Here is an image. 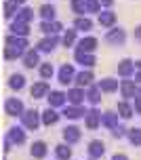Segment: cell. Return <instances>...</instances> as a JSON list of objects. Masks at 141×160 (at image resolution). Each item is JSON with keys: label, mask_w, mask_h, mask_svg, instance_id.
Wrapping results in <instances>:
<instances>
[{"label": "cell", "mask_w": 141, "mask_h": 160, "mask_svg": "<svg viewBox=\"0 0 141 160\" xmlns=\"http://www.w3.org/2000/svg\"><path fill=\"white\" fill-rule=\"evenodd\" d=\"M135 61H131V59H122L120 63H118V76H122V78H131L135 74Z\"/></svg>", "instance_id": "11"}, {"label": "cell", "mask_w": 141, "mask_h": 160, "mask_svg": "<svg viewBox=\"0 0 141 160\" xmlns=\"http://www.w3.org/2000/svg\"><path fill=\"white\" fill-rule=\"evenodd\" d=\"M93 80H95V76H93L91 70H82V72L76 74V80H74V82H76L80 88H84V87H91V84H93Z\"/></svg>", "instance_id": "13"}, {"label": "cell", "mask_w": 141, "mask_h": 160, "mask_svg": "<svg viewBox=\"0 0 141 160\" xmlns=\"http://www.w3.org/2000/svg\"><path fill=\"white\" fill-rule=\"evenodd\" d=\"M76 80V72H74V65L72 63H63L61 70H59V82H61L63 87H68L70 82Z\"/></svg>", "instance_id": "4"}, {"label": "cell", "mask_w": 141, "mask_h": 160, "mask_svg": "<svg viewBox=\"0 0 141 160\" xmlns=\"http://www.w3.org/2000/svg\"><path fill=\"white\" fill-rule=\"evenodd\" d=\"M72 8H74V13H86V0H72Z\"/></svg>", "instance_id": "40"}, {"label": "cell", "mask_w": 141, "mask_h": 160, "mask_svg": "<svg viewBox=\"0 0 141 160\" xmlns=\"http://www.w3.org/2000/svg\"><path fill=\"white\" fill-rule=\"evenodd\" d=\"M57 44H59V36H57V34H53V36H47V38L40 40L38 44H36V47H38L36 51H40V53H51Z\"/></svg>", "instance_id": "7"}, {"label": "cell", "mask_w": 141, "mask_h": 160, "mask_svg": "<svg viewBox=\"0 0 141 160\" xmlns=\"http://www.w3.org/2000/svg\"><path fill=\"white\" fill-rule=\"evenodd\" d=\"M74 28H76V30H80V32H88V30L93 28V21H91L88 17H76Z\"/></svg>", "instance_id": "33"}, {"label": "cell", "mask_w": 141, "mask_h": 160, "mask_svg": "<svg viewBox=\"0 0 141 160\" xmlns=\"http://www.w3.org/2000/svg\"><path fill=\"white\" fill-rule=\"evenodd\" d=\"M4 112L8 114V116H23L25 108H23V101L21 99H17V97H8L7 101H4Z\"/></svg>", "instance_id": "2"}, {"label": "cell", "mask_w": 141, "mask_h": 160, "mask_svg": "<svg viewBox=\"0 0 141 160\" xmlns=\"http://www.w3.org/2000/svg\"><path fill=\"white\" fill-rule=\"evenodd\" d=\"M28 51H23V48H19V47H11V44H7L4 47V57L7 59H17V57H23Z\"/></svg>", "instance_id": "30"}, {"label": "cell", "mask_w": 141, "mask_h": 160, "mask_svg": "<svg viewBox=\"0 0 141 160\" xmlns=\"http://www.w3.org/2000/svg\"><path fill=\"white\" fill-rule=\"evenodd\" d=\"M40 17H42L44 21H55V7L42 4V7H40Z\"/></svg>", "instance_id": "34"}, {"label": "cell", "mask_w": 141, "mask_h": 160, "mask_svg": "<svg viewBox=\"0 0 141 160\" xmlns=\"http://www.w3.org/2000/svg\"><path fill=\"white\" fill-rule=\"evenodd\" d=\"M135 38L141 40V25H137V28H135Z\"/></svg>", "instance_id": "45"}, {"label": "cell", "mask_w": 141, "mask_h": 160, "mask_svg": "<svg viewBox=\"0 0 141 160\" xmlns=\"http://www.w3.org/2000/svg\"><path fill=\"white\" fill-rule=\"evenodd\" d=\"M105 40H108L110 44L120 47V44H124V40H126V32L122 30V28H112L110 32L105 34Z\"/></svg>", "instance_id": "5"}, {"label": "cell", "mask_w": 141, "mask_h": 160, "mask_svg": "<svg viewBox=\"0 0 141 160\" xmlns=\"http://www.w3.org/2000/svg\"><path fill=\"white\" fill-rule=\"evenodd\" d=\"M118 114H120V118H131V116H133L135 114V108L131 103H128V101H120V103H118Z\"/></svg>", "instance_id": "29"}, {"label": "cell", "mask_w": 141, "mask_h": 160, "mask_svg": "<svg viewBox=\"0 0 141 160\" xmlns=\"http://www.w3.org/2000/svg\"><path fill=\"white\" fill-rule=\"evenodd\" d=\"M13 2H15V4H23L25 0H13Z\"/></svg>", "instance_id": "49"}, {"label": "cell", "mask_w": 141, "mask_h": 160, "mask_svg": "<svg viewBox=\"0 0 141 160\" xmlns=\"http://www.w3.org/2000/svg\"><path fill=\"white\" fill-rule=\"evenodd\" d=\"M84 124H86V128H97L99 124H101V114L97 112V110H88L86 112V116H84Z\"/></svg>", "instance_id": "16"}, {"label": "cell", "mask_w": 141, "mask_h": 160, "mask_svg": "<svg viewBox=\"0 0 141 160\" xmlns=\"http://www.w3.org/2000/svg\"><path fill=\"white\" fill-rule=\"evenodd\" d=\"M128 141L133 145H141V128L137 127V128H128Z\"/></svg>", "instance_id": "36"}, {"label": "cell", "mask_w": 141, "mask_h": 160, "mask_svg": "<svg viewBox=\"0 0 141 160\" xmlns=\"http://www.w3.org/2000/svg\"><path fill=\"white\" fill-rule=\"evenodd\" d=\"M137 95H139V97H141V88H139V91H137Z\"/></svg>", "instance_id": "50"}, {"label": "cell", "mask_w": 141, "mask_h": 160, "mask_svg": "<svg viewBox=\"0 0 141 160\" xmlns=\"http://www.w3.org/2000/svg\"><path fill=\"white\" fill-rule=\"evenodd\" d=\"M57 122H59V114L55 112V108H47L42 112V124L51 127V124H57Z\"/></svg>", "instance_id": "22"}, {"label": "cell", "mask_w": 141, "mask_h": 160, "mask_svg": "<svg viewBox=\"0 0 141 160\" xmlns=\"http://www.w3.org/2000/svg\"><path fill=\"white\" fill-rule=\"evenodd\" d=\"M47 152H48V148H47V143H44V141H34V143H32V148H30L32 158H36V160H42L44 156H47Z\"/></svg>", "instance_id": "17"}, {"label": "cell", "mask_w": 141, "mask_h": 160, "mask_svg": "<svg viewBox=\"0 0 141 160\" xmlns=\"http://www.w3.org/2000/svg\"><path fill=\"white\" fill-rule=\"evenodd\" d=\"M11 32L15 34V36H23V38H28V34H30V28H28V23L15 21V23L11 25Z\"/></svg>", "instance_id": "32"}, {"label": "cell", "mask_w": 141, "mask_h": 160, "mask_svg": "<svg viewBox=\"0 0 141 160\" xmlns=\"http://www.w3.org/2000/svg\"><path fill=\"white\" fill-rule=\"evenodd\" d=\"M55 156L59 160H70L72 158V148H70V143H59V145H55Z\"/></svg>", "instance_id": "26"}, {"label": "cell", "mask_w": 141, "mask_h": 160, "mask_svg": "<svg viewBox=\"0 0 141 160\" xmlns=\"http://www.w3.org/2000/svg\"><path fill=\"white\" fill-rule=\"evenodd\" d=\"M137 84H135V80H122L120 82V93H122V97L124 99H133V97H137Z\"/></svg>", "instance_id": "9"}, {"label": "cell", "mask_w": 141, "mask_h": 160, "mask_svg": "<svg viewBox=\"0 0 141 160\" xmlns=\"http://www.w3.org/2000/svg\"><path fill=\"white\" fill-rule=\"evenodd\" d=\"M86 150H88V156H91V158H101L103 154H105V143H103L101 139H93V141H91V143H88V148H86Z\"/></svg>", "instance_id": "10"}, {"label": "cell", "mask_w": 141, "mask_h": 160, "mask_svg": "<svg viewBox=\"0 0 141 160\" xmlns=\"http://www.w3.org/2000/svg\"><path fill=\"white\" fill-rule=\"evenodd\" d=\"M63 116L70 118V120H78V118H82V116H86V110L82 105H65V108H63Z\"/></svg>", "instance_id": "12"}, {"label": "cell", "mask_w": 141, "mask_h": 160, "mask_svg": "<svg viewBox=\"0 0 141 160\" xmlns=\"http://www.w3.org/2000/svg\"><path fill=\"white\" fill-rule=\"evenodd\" d=\"M40 30L44 34H48V36H53V34H59L63 30V25L59 23V21H42L40 23Z\"/></svg>", "instance_id": "24"}, {"label": "cell", "mask_w": 141, "mask_h": 160, "mask_svg": "<svg viewBox=\"0 0 141 160\" xmlns=\"http://www.w3.org/2000/svg\"><path fill=\"white\" fill-rule=\"evenodd\" d=\"M97 44H99V40L95 38V36H86V38H82L78 42V48L80 51H86V53H95Z\"/></svg>", "instance_id": "21"}, {"label": "cell", "mask_w": 141, "mask_h": 160, "mask_svg": "<svg viewBox=\"0 0 141 160\" xmlns=\"http://www.w3.org/2000/svg\"><path fill=\"white\" fill-rule=\"evenodd\" d=\"M135 80H137V82H139V84H141V70H139V72H137V74H135Z\"/></svg>", "instance_id": "47"}, {"label": "cell", "mask_w": 141, "mask_h": 160, "mask_svg": "<svg viewBox=\"0 0 141 160\" xmlns=\"http://www.w3.org/2000/svg\"><path fill=\"white\" fill-rule=\"evenodd\" d=\"M112 160H128V156H126V154H114Z\"/></svg>", "instance_id": "44"}, {"label": "cell", "mask_w": 141, "mask_h": 160, "mask_svg": "<svg viewBox=\"0 0 141 160\" xmlns=\"http://www.w3.org/2000/svg\"><path fill=\"white\" fill-rule=\"evenodd\" d=\"M135 112H139V114H141V97H139V95L135 97Z\"/></svg>", "instance_id": "43"}, {"label": "cell", "mask_w": 141, "mask_h": 160, "mask_svg": "<svg viewBox=\"0 0 141 160\" xmlns=\"http://www.w3.org/2000/svg\"><path fill=\"white\" fill-rule=\"evenodd\" d=\"M101 88H99V84H91L88 87V91H86V101L88 103H93V105H97L99 101H101Z\"/></svg>", "instance_id": "20"}, {"label": "cell", "mask_w": 141, "mask_h": 160, "mask_svg": "<svg viewBox=\"0 0 141 160\" xmlns=\"http://www.w3.org/2000/svg\"><path fill=\"white\" fill-rule=\"evenodd\" d=\"M53 74H55V68L51 63H42L40 65V76L44 80H48V78H53Z\"/></svg>", "instance_id": "38"}, {"label": "cell", "mask_w": 141, "mask_h": 160, "mask_svg": "<svg viewBox=\"0 0 141 160\" xmlns=\"http://www.w3.org/2000/svg\"><path fill=\"white\" fill-rule=\"evenodd\" d=\"M42 122V114L38 110H25L23 116H21V124H23L28 131H36Z\"/></svg>", "instance_id": "1"}, {"label": "cell", "mask_w": 141, "mask_h": 160, "mask_svg": "<svg viewBox=\"0 0 141 160\" xmlns=\"http://www.w3.org/2000/svg\"><path fill=\"white\" fill-rule=\"evenodd\" d=\"M17 7H19V4H15L13 0H7V2H4V17L11 19L15 13H19V8H17Z\"/></svg>", "instance_id": "37"}, {"label": "cell", "mask_w": 141, "mask_h": 160, "mask_svg": "<svg viewBox=\"0 0 141 160\" xmlns=\"http://www.w3.org/2000/svg\"><path fill=\"white\" fill-rule=\"evenodd\" d=\"M97 84H99V88H101L103 93H114V91L120 88V82L114 80V78H103V80H99Z\"/></svg>", "instance_id": "25"}, {"label": "cell", "mask_w": 141, "mask_h": 160, "mask_svg": "<svg viewBox=\"0 0 141 160\" xmlns=\"http://www.w3.org/2000/svg\"><path fill=\"white\" fill-rule=\"evenodd\" d=\"M99 2H101L103 7H112V4H114V0H99Z\"/></svg>", "instance_id": "46"}, {"label": "cell", "mask_w": 141, "mask_h": 160, "mask_svg": "<svg viewBox=\"0 0 141 160\" xmlns=\"http://www.w3.org/2000/svg\"><path fill=\"white\" fill-rule=\"evenodd\" d=\"M86 99V93H84V88H80V87H74L68 91V103L70 105H82V101Z\"/></svg>", "instance_id": "8"}, {"label": "cell", "mask_w": 141, "mask_h": 160, "mask_svg": "<svg viewBox=\"0 0 141 160\" xmlns=\"http://www.w3.org/2000/svg\"><path fill=\"white\" fill-rule=\"evenodd\" d=\"M112 135L116 137V139H120V137H124V135H128V131H126L124 127H120V124H118L116 128H112Z\"/></svg>", "instance_id": "42"}, {"label": "cell", "mask_w": 141, "mask_h": 160, "mask_svg": "<svg viewBox=\"0 0 141 160\" xmlns=\"http://www.w3.org/2000/svg\"><path fill=\"white\" fill-rule=\"evenodd\" d=\"M101 2L99 0H86V13H99Z\"/></svg>", "instance_id": "41"}, {"label": "cell", "mask_w": 141, "mask_h": 160, "mask_svg": "<svg viewBox=\"0 0 141 160\" xmlns=\"http://www.w3.org/2000/svg\"><path fill=\"white\" fill-rule=\"evenodd\" d=\"M30 93H32L34 99H42V97L48 95V84H47V82H36V84H32Z\"/></svg>", "instance_id": "23"}, {"label": "cell", "mask_w": 141, "mask_h": 160, "mask_svg": "<svg viewBox=\"0 0 141 160\" xmlns=\"http://www.w3.org/2000/svg\"><path fill=\"white\" fill-rule=\"evenodd\" d=\"M7 44H11V47H19V48H23V51H25V47H28V38L11 34V36H7Z\"/></svg>", "instance_id": "31"}, {"label": "cell", "mask_w": 141, "mask_h": 160, "mask_svg": "<svg viewBox=\"0 0 141 160\" xmlns=\"http://www.w3.org/2000/svg\"><path fill=\"white\" fill-rule=\"evenodd\" d=\"M8 87L13 88V91H21L25 87V76L23 74H13L11 80H8Z\"/></svg>", "instance_id": "28"}, {"label": "cell", "mask_w": 141, "mask_h": 160, "mask_svg": "<svg viewBox=\"0 0 141 160\" xmlns=\"http://www.w3.org/2000/svg\"><path fill=\"white\" fill-rule=\"evenodd\" d=\"M118 118H120V114H118V112H103L101 114V124L112 131V128L118 127Z\"/></svg>", "instance_id": "19"}, {"label": "cell", "mask_w": 141, "mask_h": 160, "mask_svg": "<svg viewBox=\"0 0 141 160\" xmlns=\"http://www.w3.org/2000/svg\"><path fill=\"white\" fill-rule=\"evenodd\" d=\"M135 65H137V70H141V59H139V61H135Z\"/></svg>", "instance_id": "48"}, {"label": "cell", "mask_w": 141, "mask_h": 160, "mask_svg": "<svg viewBox=\"0 0 141 160\" xmlns=\"http://www.w3.org/2000/svg\"><path fill=\"white\" fill-rule=\"evenodd\" d=\"M74 59H76V63L84 65V68H93V65L97 63V57H95L93 53H86V51H80V48L74 51Z\"/></svg>", "instance_id": "3"}, {"label": "cell", "mask_w": 141, "mask_h": 160, "mask_svg": "<svg viewBox=\"0 0 141 160\" xmlns=\"http://www.w3.org/2000/svg\"><path fill=\"white\" fill-rule=\"evenodd\" d=\"M48 99V108H63L68 103V93H61V91H51L47 95Z\"/></svg>", "instance_id": "6"}, {"label": "cell", "mask_w": 141, "mask_h": 160, "mask_svg": "<svg viewBox=\"0 0 141 160\" xmlns=\"http://www.w3.org/2000/svg\"><path fill=\"white\" fill-rule=\"evenodd\" d=\"M99 23H101L103 28H112V25L116 23V13H112V11L99 13Z\"/></svg>", "instance_id": "27"}, {"label": "cell", "mask_w": 141, "mask_h": 160, "mask_svg": "<svg viewBox=\"0 0 141 160\" xmlns=\"http://www.w3.org/2000/svg\"><path fill=\"white\" fill-rule=\"evenodd\" d=\"M61 42H63V44H65V47H72V44L76 42V30H68V32L63 34Z\"/></svg>", "instance_id": "39"}, {"label": "cell", "mask_w": 141, "mask_h": 160, "mask_svg": "<svg viewBox=\"0 0 141 160\" xmlns=\"http://www.w3.org/2000/svg\"><path fill=\"white\" fill-rule=\"evenodd\" d=\"M63 139H65V143H76V141H80V128L74 127V124L65 127L63 128Z\"/></svg>", "instance_id": "18"}, {"label": "cell", "mask_w": 141, "mask_h": 160, "mask_svg": "<svg viewBox=\"0 0 141 160\" xmlns=\"http://www.w3.org/2000/svg\"><path fill=\"white\" fill-rule=\"evenodd\" d=\"M32 19H34V11L32 8H21L19 13H17V21H21V23H30Z\"/></svg>", "instance_id": "35"}, {"label": "cell", "mask_w": 141, "mask_h": 160, "mask_svg": "<svg viewBox=\"0 0 141 160\" xmlns=\"http://www.w3.org/2000/svg\"><path fill=\"white\" fill-rule=\"evenodd\" d=\"M91 160H97V158H91Z\"/></svg>", "instance_id": "51"}, {"label": "cell", "mask_w": 141, "mask_h": 160, "mask_svg": "<svg viewBox=\"0 0 141 160\" xmlns=\"http://www.w3.org/2000/svg\"><path fill=\"white\" fill-rule=\"evenodd\" d=\"M38 63H40V51H34V48H30V51L23 55V65L28 68V70H34Z\"/></svg>", "instance_id": "14"}, {"label": "cell", "mask_w": 141, "mask_h": 160, "mask_svg": "<svg viewBox=\"0 0 141 160\" xmlns=\"http://www.w3.org/2000/svg\"><path fill=\"white\" fill-rule=\"evenodd\" d=\"M8 139H11V143H15V145H21L25 143V131L21 127H13V128H8Z\"/></svg>", "instance_id": "15"}]
</instances>
